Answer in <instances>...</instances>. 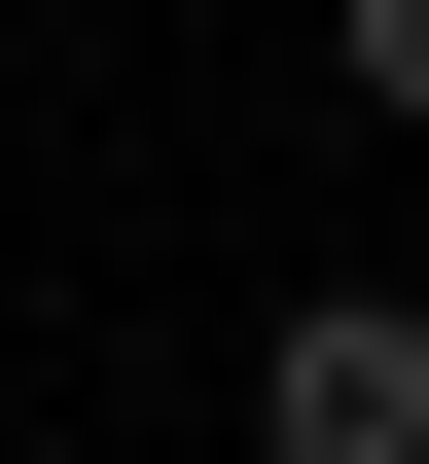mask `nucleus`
Returning <instances> with one entry per match:
<instances>
[{
    "mask_svg": "<svg viewBox=\"0 0 429 464\" xmlns=\"http://www.w3.org/2000/svg\"><path fill=\"white\" fill-rule=\"evenodd\" d=\"M250 429H287V464H429V286H287Z\"/></svg>",
    "mask_w": 429,
    "mask_h": 464,
    "instance_id": "obj_1",
    "label": "nucleus"
},
{
    "mask_svg": "<svg viewBox=\"0 0 429 464\" xmlns=\"http://www.w3.org/2000/svg\"><path fill=\"white\" fill-rule=\"evenodd\" d=\"M322 36H358V108H429V0H322Z\"/></svg>",
    "mask_w": 429,
    "mask_h": 464,
    "instance_id": "obj_2",
    "label": "nucleus"
}]
</instances>
